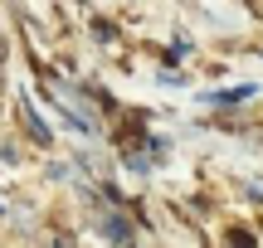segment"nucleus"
Masks as SVG:
<instances>
[{"mask_svg": "<svg viewBox=\"0 0 263 248\" xmlns=\"http://www.w3.org/2000/svg\"><path fill=\"white\" fill-rule=\"evenodd\" d=\"M229 248H254V234H244V229H234V234H229Z\"/></svg>", "mask_w": 263, "mask_h": 248, "instance_id": "nucleus-1", "label": "nucleus"}]
</instances>
